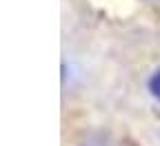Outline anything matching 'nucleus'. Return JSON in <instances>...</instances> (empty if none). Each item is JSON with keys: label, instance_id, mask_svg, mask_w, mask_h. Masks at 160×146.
<instances>
[{"label": "nucleus", "instance_id": "1", "mask_svg": "<svg viewBox=\"0 0 160 146\" xmlns=\"http://www.w3.org/2000/svg\"><path fill=\"white\" fill-rule=\"evenodd\" d=\"M149 91H151V93L160 100V71L151 75V80H149Z\"/></svg>", "mask_w": 160, "mask_h": 146}]
</instances>
